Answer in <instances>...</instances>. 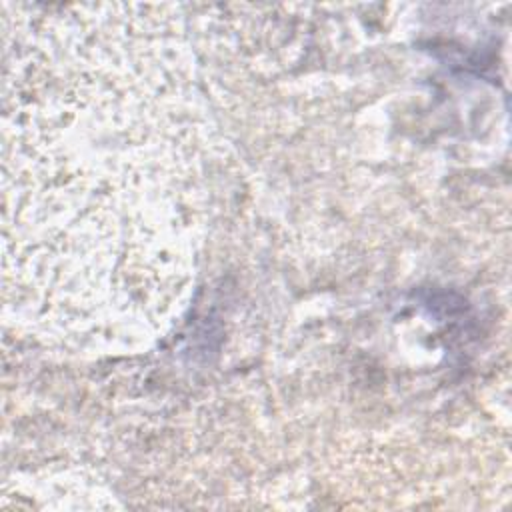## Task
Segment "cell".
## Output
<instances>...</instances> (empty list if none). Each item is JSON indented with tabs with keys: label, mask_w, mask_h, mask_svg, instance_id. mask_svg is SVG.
<instances>
[{
	"label": "cell",
	"mask_w": 512,
	"mask_h": 512,
	"mask_svg": "<svg viewBox=\"0 0 512 512\" xmlns=\"http://www.w3.org/2000/svg\"><path fill=\"white\" fill-rule=\"evenodd\" d=\"M152 6H50L6 62V276L56 336L138 340L194 270L200 130L184 50Z\"/></svg>",
	"instance_id": "cell-1"
}]
</instances>
